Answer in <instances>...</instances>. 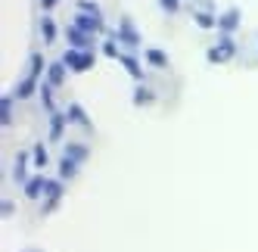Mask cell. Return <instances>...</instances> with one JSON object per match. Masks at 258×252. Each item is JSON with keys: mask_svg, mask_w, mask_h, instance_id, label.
<instances>
[{"mask_svg": "<svg viewBox=\"0 0 258 252\" xmlns=\"http://www.w3.org/2000/svg\"><path fill=\"white\" fill-rule=\"evenodd\" d=\"M41 66H44V59H41V53H34V56H31V81H38V75H41Z\"/></svg>", "mask_w": 258, "mask_h": 252, "instance_id": "obj_19", "label": "cell"}, {"mask_svg": "<svg viewBox=\"0 0 258 252\" xmlns=\"http://www.w3.org/2000/svg\"><path fill=\"white\" fill-rule=\"evenodd\" d=\"M236 22H239V10H236V7H233V10H227V13H224V16L218 19V28L224 31V38H227V34L236 28Z\"/></svg>", "mask_w": 258, "mask_h": 252, "instance_id": "obj_5", "label": "cell"}, {"mask_svg": "<svg viewBox=\"0 0 258 252\" xmlns=\"http://www.w3.org/2000/svg\"><path fill=\"white\" fill-rule=\"evenodd\" d=\"M81 13H87V16H100V7L94 4V0H81Z\"/></svg>", "mask_w": 258, "mask_h": 252, "instance_id": "obj_22", "label": "cell"}, {"mask_svg": "<svg viewBox=\"0 0 258 252\" xmlns=\"http://www.w3.org/2000/svg\"><path fill=\"white\" fill-rule=\"evenodd\" d=\"M31 91H34V81H31V78H25L19 87H16V97H28Z\"/></svg>", "mask_w": 258, "mask_h": 252, "instance_id": "obj_20", "label": "cell"}, {"mask_svg": "<svg viewBox=\"0 0 258 252\" xmlns=\"http://www.w3.org/2000/svg\"><path fill=\"white\" fill-rule=\"evenodd\" d=\"M103 50H106V56H121V53H118V47H115L112 41H109V44H106Z\"/></svg>", "mask_w": 258, "mask_h": 252, "instance_id": "obj_25", "label": "cell"}, {"mask_svg": "<svg viewBox=\"0 0 258 252\" xmlns=\"http://www.w3.org/2000/svg\"><path fill=\"white\" fill-rule=\"evenodd\" d=\"M0 112H4V124H10V112H13V100L10 97L0 100Z\"/></svg>", "mask_w": 258, "mask_h": 252, "instance_id": "obj_21", "label": "cell"}, {"mask_svg": "<svg viewBox=\"0 0 258 252\" xmlns=\"http://www.w3.org/2000/svg\"><path fill=\"white\" fill-rule=\"evenodd\" d=\"M118 59H121V66H124L127 72H131V75H134L137 81L143 78V72H140V66H137V59H134V56H127V53H121V56H118Z\"/></svg>", "mask_w": 258, "mask_h": 252, "instance_id": "obj_12", "label": "cell"}, {"mask_svg": "<svg viewBox=\"0 0 258 252\" xmlns=\"http://www.w3.org/2000/svg\"><path fill=\"white\" fill-rule=\"evenodd\" d=\"M233 56V44H230V38H221L212 50H209V59L212 62H224V59H230Z\"/></svg>", "mask_w": 258, "mask_h": 252, "instance_id": "obj_2", "label": "cell"}, {"mask_svg": "<svg viewBox=\"0 0 258 252\" xmlns=\"http://www.w3.org/2000/svg\"><path fill=\"white\" fill-rule=\"evenodd\" d=\"M62 131H66V118L53 112V121H50V137H53V140H59V137H62Z\"/></svg>", "mask_w": 258, "mask_h": 252, "instance_id": "obj_14", "label": "cell"}, {"mask_svg": "<svg viewBox=\"0 0 258 252\" xmlns=\"http://www.w3.org/2000/svg\"><path fill=\"white\" fill-rule=\"evenodd\" d=\"M41 190H47V177H41V174H34L31 181L25 184V193H28V196H38Z\"/></svg>", "mask_w": 258, "mask_h": 252, "instance_id": "obj_11", "label": "cell"}, {"mask_svg": "<svg viewBox=\"0 0 258 252\" xmlns=\"http://www.w3.org/2000/svg\"><path fill=\"white\" fill-rule=\"evenodd\" d=\"M75 28H81L84 34H90V31H100V28H103V22H100V16H87V13H78V19H75Z\"/></svg>", "mask_w": 258, "mask_h": 252, "instance_id": "obj_4", "label": "cell"}, {"mask_svg": "<svg viewBox=\"0 0 258 252\" xmlns=\"http://www.w3.org/2000/svg\"><path fill=\"white\" fill-rule=\"evenodd\" d=\"M25 162H28L25 153L16 156V171H13V181H16V184H28V177H25Z\"/></svg>", "mask_w": 258, "mask_h": 252, "instance_id": "obj_6", "label": "cell"}, {"mask_svg": "<svg viewBox=\"0 0 258 252\" xmlns=\"http://www.w3.org/2000/svg\"><path fill=\"white\" fill-rule=\"evenodd\" d=\"M41 38H44L47 44L56 38V22H53V19H44V22H41Z\"/></svg>", "mask_w": 258, "mask_h": 252, "instance_id": "obj_15", "label": "cell"}, {"mask_svg": "<svg viewBox=\"0 0 258 252\" xmlns=\"http://www.w3.org/2000/svg\"><path fill=\"white\" fill-rule=\"evenodd\" d=\"M146 59H150L153 66H165V62H168V59H165V53L156 50V47H153V50H146Z\"/></svg>", "mask_w": 258, "mask_h": 252, "instance_id": "obj_18", "label": "cell"}, {"mask_svg": "<svg viewBox=\"0 0 258 252\" xmlns=\"http://www.w3.org/2000/svg\"><path fill=\"white\" fill-rule=\"evenodd\" d=\"M69 118H75V121L84 124V128H90V121H87V115L81 112V106H78V103H72V106H69Z\"/></svg>", "mask_w": 258, "mask_h": 252, "instance_id": "obj_16", "label": "cell"}, {"mask_svg": "<svg viewBox=\"0 0 258 252\" xmlns=\"http://www.w3.org/2000/svg\"><path fill=\"white\" fill-rule=\"evenodd\" d=\"M47 75H50V84H53V87H59V84L66 81V62H53Z\"/></svg>", "mask_w": 258, "mask_h": 252, "instance_id": "obj_7", "label": "cell"}, {"mask_svg": "<svg viewBox=\"0 0 258 252\" xmlns=\"http://www.w3.org/2000/svg\"><path fill=\"white\" fill-rule=\"evenodd\" d=\"M22 252H41V249H22Z\"/></svg>", "mask_w": 258, "mask_h": 252, "instance_id": "obj_28", "label": "cell"}, {"mask_svg": "<svg viewBox=\"0 0 258 252\" xmlns=\"http://www.w3.org/2000/svg\"><path fill=\"white\" fill-rule=\"evenodd\" d=\"M44 196H47L44 212H53V209H56V203H59V196H62V184H59V181H47V190H44Z\"/></svg>", "mask_w": 258, "mask_h": 252, "instance_id": "obj_3", "label": "cell"}, {"mask_svg": "<svg viewBox=\"0 0 258 252\" xmlns=\"http://www.w3.org/2000/svg\"><path fill=\"white\" fill-rule=\"evenodd\" d=\"M134 103H137V106L153 103V91H143V87H137V91H134Z\"/></svg>", "mask_w": 258, "mask_h": 252, "instance_id": "obj_17", "label": "cell"}, {"mask_svg": "<svg viewBox=\"0 0 258 252\" xmlns=\"http://www.w3.org/2000/svg\"><path fill=\"white\" fill-rule=\"evenodd\" d=\"M66 156H69L72 162H84V159H87V147H84V143H72V147L66 150Z\"/></svg>", "mask_w": 258, "mask_h": 252, "instance_id": "obj_13", "label": "cell"}, {"mask_svg": "<svg viewBox=\"0 0 258 252\" xmlns=\"http://www.w3.org/2000/svg\"><path fill=\"white\" fill-rule=\"evenodd\" d=\"M34 162H38V165H44V162H47V147H44V143L34 147Z\"/></svg>", "mask_w": 258, "mask_h": 252, "instance_id": "obj_23", "label": "cell"}, {"mask_svg": "<svg viewBox=\"0 0 258 252\" xmlns=\"http://www.w3.org/2000/svg\"><path fill=\"white\" fill-rule=\"evenodd\" d=\"M66 38H69V47H87V34L81 28H69Z\"/></svg>", "mask_w": 258, "mask_h": 252, "instance_id": "obj_10", "label": "cell"}, {"mask_svg": "<svg viewBox=\"0 0 258 252\" xmlns=\"http://www.w3.org/2000/svg\"><path fill=\"white\" fill-rule=\"evenodd\" d=\"M118 41H124V44H140V34L134 31V25L124 22V25L118 28Z\"/></svg>", "mask_w": 258, "mask_h": 252, "instance_id": "obj_9", "label": "cell"}, {"mask_svg": "<svg viewBox=\"0 0 258 252\" xmlns=\"http://www.w3.org/2000/svg\"><path fill=\"white\" fill-rule=\"evenodd\" d=\"M78 174V162H72L69 156L59 162V177H62V181H72V177H75Z\"/></svg>", "mask_w": 258, "mask_h": 252, "instance_id": "obj_8", "label": "cell"}, {"mask_svg": "<svg viewBox=\"0 0 258 252\" xmlns=\"http://www.w3.org/2000/svg\"><path fill=\"white\" fill-rule=\"evenodd\" d=\"M196 22L209 28V25H212V16H209V13H196Z\"/></svg>", "mask_w": 258, "mask_h": 252, "instance_id": "obj_24", "label": "cell"}, {"mask_svg": "<svg viewBox=\"0 0 258 252\" xmlns=\"http://www.w3.org/2000/svg\"><path fill=\"white\" fill-rule=\"evenodd\" d=\"M41 7H44V10H50V7H56V0H41Z\"/></svg>", "mask_w": 258, "mask_h": 252, "instance_id": "obj_27", "label": "cell"}, {"mask_svg": "<svg viewBox=\"0 0 258 252\" xmlns=\"http://www.w3.org/2000/svg\"><path fill=\"white\" fill-rule=\"evenodd\" d=\"M62 62H66L69 69H75V72H84V69L94 66V53H84V50L69 47V50L62 53Z\"/></svg>", "mask_w": 258, "mask_h": 252, "instance_id": "obj_1", "label": "cell"}, {"mask_svg": "<svg viewBox=\"0 0 258 252\" xmlns=\"http://www.w3.org/2000/svg\"><path fill=\"white\" fill-rule=\"evenodd\" d=\"M162 7H165V10H171V13H174V10L180 7V0H162Z\"/></svg>", "mask_w": 258, "mask_h": 252, "instance_id": "obj_26", "label": "cell"}]
</instances>
